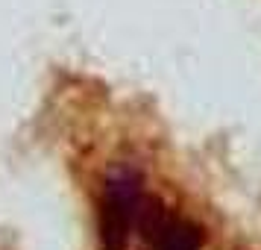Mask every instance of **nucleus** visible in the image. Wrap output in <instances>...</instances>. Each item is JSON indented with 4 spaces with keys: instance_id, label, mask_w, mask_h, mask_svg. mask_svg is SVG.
<instances>
[{
    "instance_id": "nucleus-1",
    "label": "nucleus",
    "mask_w": 261,
    "mask_h": 250,
    "mask_svg": "<svg viewBox=\"0 0 261 250\" xmlns=\"http://www.w3.org/2000/svg\"><path fill=\"white\" fill-rule=\"evenodd\" d=\"M141 200H144V191H141L138 174H132V171L109 174L106 186H103V206H100L103 250H126V241L135 233Z\"/></svg>"
},
{
    "instance_id": "nucleus-2",
    "label": "nucleus",
    "mask_w": 261,
    "mask_h": 250,
    "mask_svg": "<svg viewBox=\"0 0 261 250\" xmlns=\"http://www.w3.org/2000/svg\"><path fill=\"white\" fill-rule=\"evenodd\" d=\"M135 233L147 241L150 250H200L202 247V233L197 224H191L188 218L173 215L165 209V203L159 197L144 194Z\"/></svg>"
}]
</instances>
